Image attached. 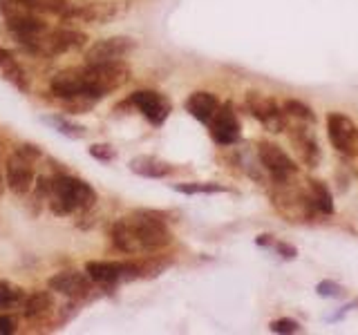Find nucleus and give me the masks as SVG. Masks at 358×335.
<instances>
[{
	"instance_id": "nucleus-1",
	"label": "nucleus",
	"mask_w": 358,
	"mask_h": 335,
	"mask_svg": "<svg viewBox=\"0 0 358 335\" xmlns=\"http://www.w3.org/2000/svg\"><path fill=\"white\" fill-rule=\"evenodd\" d=\"M130 68L123 61L112 63H86L54 74L49 90L63 101H99L110 92L123 88L130 81Z\"/></svg>"
},
{
	"instance_id": "nucleus-2",
	"label": "nucleus",
	"mask_w": 358,
	"mask_h": 335,
	"mask_svg": "<svg viewBox=\"0 0 358 335\" xmlns=\"http://www.w3.org/2000/svg\"><path fill=\"white\" fill-rule=\"evenodd\" d=\"M110 240L125 255L157 253L173 242V233L162 210H134L110 226Z\"/></svg>"
},
{
	"instance_id": "nucleus-3",
	"label": "nucleus",
	"mask_w": 358,
	"mask_h": 335,
	"mask_svg": "<svg viewBox=\"0 0 358 335\" xmlns=\"http://www.w3.org/2000/svg\"><path fill=\"white\" fill-rule=\"evenodd\" d=\"M49 210L56 217H68L77 210H90L97 203V192L88 181L70 177V175H56L52 177L49 188Z\"/></svg>"
},
{
	"instance_id": "nucleus-4",
	"label": "nucleus",
	"mask_w": 358,
	"mask_h": 335,
	"mask_svg": "<svg viewBox=\"0 0 358 335\" xmlns=\"http://www.w3.org/2000/svg\"><path fill=\"white\" fill-rule=\"evenodd\" d=\"M327 132L332 146L338 150L341 155L354 157L358 155V127L350 116L332 112L327 116Z\"/></svg>"
},
{
	"instance_id": "nucleus-5",
	"label": "nucleus",
	"mask_w": 358,
	"mask_h": 335,
	"mask_svg": "<svg viewBox=\"0 0 358 335\" xmlns=\"http://www.w3.org/2000/svg\"><path fill=\"white\" fill-rule=\"evenodd\" d=\"M137 49V40L128 36H112L92 42L86 49V63H112L128 56L130 52Z\"/></svg>"
},
{
	"instance_id": "nucleus-6",
	"label": "nucleus",
	"mask_w": 358,
	"mask_h": 335,
	"mask_svg": "<svg viewBox=\"0 0 358 335\" xmlns=\"http://www.w3.org/2000/svg\"><path fill=\"white\" fill-rule=\"evenodd\" d=\"M5 181H7V188L12 190L16 197H25V194H29L31 188H34V181H36L31 161L20 153H14L7 159Z\"/></svg>"
},
{
	"instance_id": "nucleus-7",
	"label": "nucleus",
	"mask_w": 358,
	"mask_h": 335,
	"mask_svg": "<svg viewBox=\"0 0 358 335\" xmlns=\"http://www.w3.org/2000/svg\"><path fill=\"white\" fill-rule=\"evenodd\" d=\"M258 157H260V164L265 166V170L278 183H284L291 175H296L298 170V166L289 159V155L284 153V150H280V146L276 143L262 141L258 146Z\"/></svg>"
},
{
	"instance_id": "nucleus-8",
	"label": "nucleus",
	"mask_w": 358,
	"mask_h": 335,
	"mask_svg": "<svg viewBox=\"0 0 358 335\" xmlns=\"http://www.w3.org/2000/svg\"><path fill=\"white\" fill-rule=\"evenodd\" d=\"M47 286L61 293L70 299H88L92 295V279L88 273H79V271H63L49 277Z\"/></svg>"
},
{
	"instance_id": "nucleus-9",
	"label": "nucleus",
	"mask_w": 358,
	"mask_h": 335,
	"mask_svg": "<svg viewBox=\"0 0 358 335\" xmlns=\"http://www.w3.org/2000/svg\"><path fill=\"white\" fill-rule=\"evenodd\" d=\"M208 130H210V137H213V141L217 146H233L240 139V121H238V114L233 110V105L231 103L219 105L215 116L210 118Z\"/></svg>"
},
{
	"instance_id": "nucleus-10",
	"label": "nucleus",
	"mask_w": 358,
	"mask_h": 335,
	"mask_svg": "<svg viewBox=\"0 0 358 335\" xmlns=\"http://www.w3.org/2000/svg\"><path fill=\"white\" fill-rule=\"evenodd\" d=\"M130 103L146 118H148L153 125H162L168 118V114H171V110H173L171 101H168L164 94L155 92V90H139V92L130 94Z\"/></svg>"
},
{
	"instance_id": "nucleus-11",
	"label": "nucleus",
	"mask_w": 358,
	"mask_h": 335,
	"mask_svg": "<svg viewBox=\"0 0 358 335\" xmlns=\"http://www.w3.org/2000/svg\"><path fill=\"white\" fill-rule=\"evenodd\" d=\"M247 107L249 112L254 114L260 123H265L271 132H280V127H284V110H280V105L269 99V96H262L260 92H249L247 94Z\"/></svg>"
},
{
	"instance_id": "nucleus-12",
	"label": "nucleus",
	"mask_w": 358,
	"mask_h": 335,
	"mask_svg": "<svg viewBox=\"0 0 358 335\" xmlns=\"http://www.w3.org/2000/svg\"><path fill=\"white\" fill-rule=\"evenodd\" d=\"M289 139H291V143L296 146L298 155H300V159L304 161V164H307L309 168H313L316 164H318L320 150H318V141H316V137L311 134V130L300 127V125L291 127Z\"/></svg>"
},
{
	"instance_id": "nucleus-13",
	"label": "nucleus",
	"mask_w": 358,
	"mask_h": 335,
	"mask_svg": "<svg viewBox=\"0 0 358 335\" xmlns=\"http://www.w3.org/2000/svg\"><path fill=\"white\" fill-rule=\"evenodd\" d=\"M217 99H215V94H210V92H193L191 96L186 99V112L195 116L199 123H210V118L215 116L217 112Z\"/></svg>"
},
{
	"instance_id": "nucleus-14",
	"label": "nucleus",
	"mask_w": 358,
	"mask_h": 335,
	"mask_svg": "<svg viewBox=\"0 0 358 335\" xmlns=\"http://www.w3.org/2000/svg\"><path fill=\"white\" fill-rule=\"evenodd\" d=\"M130 170L146 179H164L173 172V166L157 157H134L130 161Z\"/></svg>"
},
{
	"instance_id": "nucleus-15",
	"label": "nucleus",
	"mask_w": 358,
	"mask_h": 335,
	"mask_svg": "<svg viewBox=\"0 0 358 335\" xmlns=\"http://www.w3.org/2000/svg\"><path fill=\"white\" fill-rule=\"evenodd\" d=\"M12 3L29 9V12L36 14H52V16H65V12L72 7L68 0H0V5Z\"/></svg>"
},
{
	"instance_id": "nucleus-16",
	"label": "nucleus",
	"mask_w": 358,
	"mask_h": 335,
	"mask_svg": "<svg viewBox=\"0 0 358 335\" xmlns=\"http://www.w3.org/2000/svg\"><path fill=\"white\" fill-rule=\"evenodd\" d=\"M52 309H54V295H52L49 290H38V293H31L23 302V315L27 320L47 315Z\"/></svg>"
},
{
	"instance_id": "nucleus-17",
	"label": "nucleus",
	"mask_w": 358,
	"mask_h": 335,
	"mask_svg": "<svg viewBox=\"0 0 358 335\" xmlns=\"http://www.w3.org/2000/svg\"><path fill=\"white\" fill-rule=\"evenodd\" d=\"M40 121L47 123V125H52V127L56 130V132L65 134V137H70V139H86V137H88V127H86V125H79V123L70 121V118L61 116V114L43 116Z\"/></svg>"
},
{
	"instance_id": "nucleus-18",
	"label": "nucleus",
	"mask_w": 358,
	"mask_h": 335,
	"mask_svg": "<svg viewBox=\"0 0 358 335\" xmlns=\"http://www.w3.org/2000/svg\"><path fill=\"white\" fill-rule=\"evenodd\" d=\"M309 192H311V206L316 210H320L322 215H332L334 212V201H332V192L327 190L322 181H309Z\"/></svg>"
},
{
	"instance_id": "nucleus-19",
	"label": "nucleus",
	"mask_w": 358,
	"mask_h": 335,
	"mask_svg": "<svg viewBox=\"0 0 358 335\" xmlns=\"http://www.w3.org/2000/svg\"><path fill=\"white\" fill-rule=\"evenodd\" d=\"M0 70H3L5 81L12 83L18 92H23V94L29 92V77H27V72L23 70V65H20L18 61H12L9 65H5V68H0Z\"/></svg>"
},
{
	"instance_id": "nucleus-20",
	"label": "nucleus",
	"mask_w": 358,
	"mask_h": 335,
	"mask_svg": "<svg viewBox=\"0 0 358 335\" xmlns=\"http://www.w3.org/2000/svg\"><path fill=\"white\" fill-rule=\"evenodd\" d=\"M25 302V293L20 288H14L5 279H0V311H7V309H14L18 304Z\"/></svg>"
},
{
	"instance_id": "nucleus-21",
	"label": "nucleus",
	"mask_w": 358,
	"mask_h": 335,
	"mask_svg": "<svg viewBox=\"0 0 358 335\" xmlns=\"http://www.w3.org/2000/svg\"><path fill=\"white\" fill-rule=\"evenodd\" d=\"M177 192L182 194H210V192H224L226 188L219 183H177Z\"/></svg>"
},
{
	"instance_id": "nucleus-22",
	"label": "nucleus",
	"mask_w": 358,
	"mask_h": 335,
	"mask_svg": "<svg viewBox=\"0 0 358 335\" xmlns=\"http://www.w3.org/2000/svg\"><path fill=\"white\" fill-rule=\"evenodd\" d=\"M284 112L291 114V116H296V118H300V121H304V123H313L316 121V114L311 112V107H307V105L300 103V101H293V99L284 103Z\"/></svg>"
},
{
	"instance_id": "nucleus-23",
	"label": "nucleus",
	"mask_w": 358,
	"mask_h": 335,
	"mask_svg": "<svg viewBox=\"0 0 358 335\" xmlns=\"http://www.w3.org/2000/svg\"><path fill=\"white\" fill-rule=\"evenodd\" d=\"M88 153H90L92 159L101 161V164H108V161L117 159V150H114L112 146H108V143H94V146H90Z\"/></svg>"
},
{
	"instance_id": "nucleus-24",
	"label": "nucleus",
	"mask_w": 358,
	"mask_h": 335,
	"mask_svg": "<svg viewBox=\"0 0 358 335\" xmlns=\"http://www.w3.org/2000/svg\"><path fill=\"white\" fill-rule=\"evenodd\" d=\"M316 290H318L320 297H336V299H338V297L345 295V288L341 284L332 282V279H322V282L316 286Z\"/></svg>"
},
{
	"instance_id": "nucleus-25",
	"label": "nucleus",
	"mask_w": 358,
	"mask_h": 335,
	"mask_svg": "<svg viewBox=\"0 0 358 335\" xmlns=\"http://www.w3.org/2000/svg\"><path fill=\"white\" fill-rule=\"evenodd\" d=\"M271 331H273V333H296V331H300V324L284 318V320L271 322Z\"/></svg>"
},
{
	"instance_id": "nucleus-26",
	"label": "nucleus",
	"mask_w": 358,
	"mask_h": 335,
	"mask_svg": "<svg viewBox=\"0 0 358 335\" xmlns=\"http://www.w3.org/2000/svg\"><path fill=\"white\" fill-rule=\"evenodd\" d=\"M16 331V320L12 315H0V333L12 335Z\"/></svg>"
},
{
	"instance_id": "nucleus-27",
	"label": "nucleus",
	"mask_w": 358,
	"mask_h": 335,
	"mask_svg": "<svg viewBox=\"0 0 358 335\" xmlns=\"http://www.w3.org/2000/svg\"><path fill=\"white\" fill-rule=\"evenodd\" d=\"M278 253L284 257V259H293V257H296L298 253H296V248H293V246H289V244H284V242H280L278 246Z\"/></svg>"
},
{
	"instance_id": "nucleus-28",
	"label": "nucleus",
	"mask_w": 358,
	"mask_h": 335,
	"mask_svg": "<svg viewBox=\"0 0 358 335\" xmlns=\"http://www.w3.org/2000/svg\"><path fill=\"white\" fill-rule=\"evenodd\" d=\"M12 61H16V56L9 49H5V47H0V68H5V65H9Z\"/></svg>"
},
{
	"instance_id": "nucleus-29",
	"label": "nucleus",
	"mask_w": 358,
	"mask_h": 335,
	"mask_svg": "<svg viewBox=\"0 0 358 335\" xmlns=\"http://www.w3.org/2000/svg\"><path fill=\"white\" fill-rule=\"evenodd\" d=\"M258 246H269L271 244V235H260L258 240H256Z\"/></svg>"
}]
</instances>
